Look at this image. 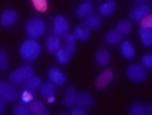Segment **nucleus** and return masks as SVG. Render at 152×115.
<instances>
[{"label":"nucleus","mask_w":152,"mask_h":115,"mask_svg":"<svg viewBox=\"0 0 152 115\" xmlns=\"http://www.w3.org/2000/svg\"><path fill=\"white\" fill-rule=\"evenodd\" d=\"M28 111L33 115H46V106L40 99H32L28 103Z\"/></svg>","instance_id":"obj_12"},{"label":"nucleus","mask_w":152,"mask_h":115,"mask_svg":"<svg viewBox=\"0 0 152 115\" xmlns=\"http://www.w3.org/2000/svg\"><path fill=\"white\" fill-rule=\"evenodd\" d=\"M45 32H46V22L41 17L35 16V17H30L26 22V33L30 38H33V40L41 38L45 35Z\"/></svg>","instance_id":"obj_2"},{"label":"nucleus","mask_w":152,"mask_h":115,"mask_svg":"<svg viewBox=\"0 0 152 115\" xmlns=\"http://www.w3.org/2000/svg\"><path fill=\"white\" fill-rule=\"evenodd\" d=\"M71 114H73V115H84V114H86V109L79 107V106H73V109H71Z\"/></svg>","instance_id":"obj_35"},{"label":"nucleus","mask_w":152,"mask_h":115,"mask_svg":"<svg viewBox=\"0 0 152 115\" xmlns=\"http://www.w3.org/2000/svg\"><path fill=\"white\" fill-rule=\"evenodd\" d=\"M64 103H65V106H68V107H73L75 106V103H76V90L73 87L66 88L65 96H64Z\"/></svg>","instance_id":"obj_22"},{"label":"nucleus","mask_w":152,"mask_h":115,"mask_svg":"<svg viewBox=\"0 0 152 115\" xmlns=\"http://www.w3.org/2000/svg\"><path fill=\"white\" fill-rule=\"evenodd\" d=\"M16 21H18V13L11 8L5 9V11L2 13V16H0V24H2V27H10Z\"/></svg>","instance_id":"obj_8"},{"label":"nucleus","mask_w":152,"mask_h":115,"mask_svg":"<svg viewBox=\"0 0 152 115\" xmlns=\"http://www.w3.org/2000/svg\"><path fill=\"white\" fill-rule=\"evenodd\" d=\"M64 38H65V49L70 52L71 55L76 52V38H75V35H70V33H65L64 35Z\"/></svg>","instance_id":"obj_21"},{"label":"nucleus","mask_w":152,"mask_h":115,"mask_svg":"<svg viewBox=\"0 0 152 115\" xmlns=\"http://www.w3.org/2000/svg\"><path fill=\"white\" fill-rule=\"evenodd\" d=\"M46 47H48V51L52 52V54H56L57 51L60 49V38L57 36V35H49L48 36V40H46Z\"/></svg>","instance_id":"obj_16"},{"label":"nucleus","mask_w":152,"mask_h":115,"mask_svg":"<svg viewBox=\"0 0 152 115\" xmlns=\"http://www.w3.org/2000/svg\"><path fill=\"white\" fill-rule=\"evenodd\" d=\"M48 76H49V82H52L54 85H64L65 80H66L65 74L62 73L59 68H49Z\"/></svg>","instance_id":"obj_9"},{"label":"nucleus","mask_w":152,"mask_h":115,"mask_svg":"<svg viewBox=\"0 0 152 115\" xmlns=\"http://www.w3.org/2000/svg\"><path fill=\"white\" fill-rule=\"evenodd\" d=\"M75 38L76 40H83V41H86V40H89V30L87 28H86L83 24H81V25H78L76 27V30H75Z\"/></svg>","instance_id":"obj_27"},{"label":"nucleus","mask_w":152,"mask_h":115,"mask_svg":"<svg viewBox=\"0 0 152 115\" xmlns=\"http://www.w3.org/2000/svg\"><path fill=\"white\" fill-rule=\"evenodd\" d=\"M104 40H106V43H109V44H117V43H121V40H122V33L117 30H109L108 33H106V36H104Z\"/></svg>","instance_id":"obj_23"},{"label":"nucleus","mask_w":152,"mask_h":115,"mask_svg":"<svg viewBox=\"0 0 152 115\" xmlns=\"http://www.w3.org/2000/svg\"><path fill=\"white\" fill-rule=\"evenodd\" d=\"M127 77L132 80V82H142L146 80L147 77V71L142 65L140 63H133V65H128L127 66Z\"/></svg>","instance_id":"obj_5"},{"label":"nucleus","mask_w":152,"mask_h":115,"mask_svg":"<svg viewBox=\"0 0 152 115\" xmlns=\"http://www.w3.org/2000/svg\"><path fill=\"white\" fill-rule=\"evenodd\" d=\"M114 9H116V2L109 0V2H104V3L100 5L98 11H100V14H102L103 17H108V16H111V14H113Z\"/></svg>","instance_id":"obj_18"},{"label":"nucleus","mask_w":152,"mask_h":115,"mask_svg":"<svg viewBox=\"0 0 152 115\" xmlns=\"http://www.w3.org/2000/svg\"><path fill=\"white\" fill-rule=\"evenodd\" d=\"M92 104H94V98L90 96L89 93H78L76 95V103H75V106H79V107H83V109H87V107H92Z\"/></svg>","instance_id":"obj_11"},{"label":"nucleus","mask_w":152,"mask_h":115,"mask_svg":"<svg viewBox=\"0 0 152 115\" xmlns=\"http://www.w3.org/2000/svg\"><path fill=\"white\" fill-rule=\"evenodd\" d=\"M21 99H22V103H24V104H26V103H30V101H32V93L26 90V92L21 95Z\"/></svg>","instance_id":"obj_34"},{"label":"nucleus","mask_w":152,"mask_h":115,"mask_svg":"<svg viewBox=\"0 0 152 115\" xmlns=\"http://www.w3.org/2000/svg\"><path fill=\"white\" fill-rule=\"evenodd\" d=\"M113 77H114V73H113V71H111V69H104L103 73L97 77V87H98V88H104V87H106V85L113 80Z\"/></svg>","instance_id":"obj_15"},{"label":"nucleus","mask_w":152,"mask_h":115,"mask_svg":"<svg viewBox=\"0 0 152 115\" xmlns=\"http://www.w3.org/2000/svg\"><path fill=\"white\" fill-rule=\"evenodd\" d=\"M56 57H57V61H59V63L65 65V63H68V61H70L71 54L65 49V47H60V49L56 52Z\"/></svg>","instance_id":"obj_25"},{"label":"nucleus","mask_w":152,"mask_h":115,"mask_svg":"<svg viewBox=\"0 0 152 115\" xmlns=\"http://www.w3.org/2000/svg\"><path fill=\"white\" fill-rule=\"evenodd\" d=\"M54 93H56V85L52 84V82H46V84H41V87H40V95L43 98H52L54 96Z\"/></svg>","instance_id":"obj_19"},{"label":"nucleus","mask_w":152,"mask_h":115,"mask_svg":"<svg viewBox=\"0 0 152 115\" xmlns=\"http://www.w3.org/2000/svg\"><path fill=\"white\" fill-rule=\"evenodd\" d=\"M19 99V92L13 82H7V80H0V101L5 103H14Z\"/></svg>","instance_id":"obj_4"},{"label":"nucleus","mask_w":152,"mask_h":115,"mask_svg":"<svg viewBox=\"0 0 152 115\" xmlns=\"http://www.w3.org/2000/svg\"><path fill=\"white\" fill-rule=\"evenodd\" d=\"M151 14V7L147 3H140V5H136L135 8L130 11V19L132 21H138L140 22L142 17H146V16H149Z\"/></svg>","instance_id":"obj_7"},{"label":"nucleus","mask_w":152,"mask_h":115,"mask_svg":"<svg viewBox=\"0 0 152 115\" xmlns=\"http://www.w3.org/2000/svg\"><path fill=\"white\" fill-rule=\"evenodd\" d=\"M135 2H147V0H135Z\"/></svg>","instance_id":"obj_37"},{"label":"nucleus","mask_w":152,"mask_h":115,"mask_svg":"<svg viewBox=\"0 0 152 115\" xmlns=\"http://www.w3.org/2000/svg\"><path fill=\"white\" fill-rule=\"evenodd\" d=\"M40 87H41V79L38 77V76H35V74L24 82V90H27V92H30V93L40 90Z\"/></svg>","instance_id":"obj_14"},{"label":"nucleus","mask_w":152,"mask_h":115,"mask_svg":"<svg viewBox=\"0 0 152 115\" xmlns=\"http://www.w3.org/2000/svg\"><path fill=\"white\" fill-rule=\"evenodd\" d=\"M140 38L144 46H151L152 44V28H140Z\"/></svg>","instance_id":"obj_24"},{"label":"nucleus","mask_w":152,"mask_h":115,"mask_svg":"<svg viewBox=\"0 0 152 115\" xmlns=\"http://www.w3.org/2000/svg\"><path fill=\"white\" fill-rule=\"evenodd\" d=\"M128 112H130V115H144V106L141 103H133Z\"/></svg>","instance_id":"obj_28"},{"label":"nucleus","mask_w":152,"mask_h":115,"mask_svg":"<svg viewBox=\"0 0 152 115\" xmlns=\"http://www.w3.org/2000/svg\"><path fill=\"white\" fill-rule=\"evenodd\" d=\"M13 114L14 115H27V114H30V111H28V106H26V104H18V106L13 107Z\"/></svg>","instance_id":"obj_30"},{"label":"nucleus","mask_w":152,"mask_h":115,"mask_svg":"<svg viewBox=\"0 0 152 115\" xmlns=\"http://www.w3.org/2000/svg\"><path fill=\"white\" fill-rule=\"evenodd\" d=\"M33 74H35L33 66H30V65L18 66V68L13 69L11 74H10V82H13V84H24L28 77H32Z\"/></svg>","instance_id":"obj_3"},{"label":"nucleus","mask_w":152,"mask_h":115,"mask_svg":"<svg viewBox=\"0 0 152 115\" xmlns=\"http://www.w3.org/2000/svg\"><path fill=\"white\" fill-rule=\"evenodd\" d=\"M141 65L144 66L146 69H151V68H152V55H151V54H144V55H142Z\"/></svg>","instance_id":"obj_32"},{"label":"nucleus","mask_w":152,"mask_h":115,"mask_svg":"<svg viewBox=\"0 0 152 115\" xmlns=\"http://www.w3.org/2000/svg\"><path fill=\"white\" fill-rule=\"evenodd\" d=\"M40 52H41V47L38 44V41L33 40V38L26 40L21 44V47H19V54H21V57L26 61H33L35 59H38Z\"/></svg>","instance_id":"obj_1"},{"label":"nucleus","mask_w":152,"mask_h":115,"mask_svg":"<svg viewBox=\"0 0 152 115\" xmlns=\"http://www.w3.org/2000/svg\"><path fill=\"white\" fill-rule=\"evenodd\" d=\"M132 28H133V25H132V21H128V19H121V21L117 22V30L122 33H130L132 32Z\"/></svg>","instance_id":"obj_26"},{"label":"nucleus","mask_w":152,"mask_h":115,"mask_svg":"<svg viewBox=\"0 0 152 115\" xmlns=\"http://www.w3.org/2000/svg\"><path fill=\"white\" fill-rule=\"evenodd\" d=\"M5 112V101H0V115Z\"/></svg>","instance_id":"obj_36"},{"label":"nucleus","mask_w":152,"mask_h":115,"mask_svg":"<svg viewBox=\"0 0 152 115\" xmlns=\"http://www.w3.org/2000/svg\"><path fill=\"white\" fill-rule=\"evenodd\" d=\"M83 25L87 28V30H97V28H100V25H102V17L98 16V14H89L87 17H84V24Z\"/></svg>","instance_id":"obj_10"},{"label":"nucleus","mask_w":152,"mask_h":115,"mask_svg":"<svg viewBox=\"0 0 152 115\" xmlns=\"http://www.w3.org/2000/svg\"><path fill=\"white\" fill-rule=\"evenodd\" d=\"M92 13H94V5H92V2H89V0H84V2L76 8V16L78 17H87L89 14H92Z\"/></svg>","instance_id":"obj_13"},{"label":"nucleus","mask_w":152,"mask_h":115,"mask_svg":"<svg viewBox=\"0 0 152 115\" xmlns=\"http://www.w3.org/2000/svg\"><path fill=\"white\" fill-rule=\"evenodd\" d=\"M95 60H97V63L100 66H106L109 63V60H111V54H109L108 49H104V47H102L97 54H95Z\"/></svg>","instance_id":"obj_17"},{"label":"nucleus","mask_w":152,"mask_h":115,"mask_svg":"<svg viewBox=\"0 0 152 115\" xmlns=\"http://www.w3.org/2000/svg\"><path fill=\"white\" fill-rule=\"evenodd\" d=\"M140 22H141V27L142 28H151L152 27V17H151V14H149V16H146V17H142Z\"/></svg>","instance_id":"obj_33"},{"label":"nucleus","mask_w":152,"mask_h":115,"mask_svg":"<svg viewBox=\"0 0 152 115\" xmlns=\"http://www.w3.org/2000/svg\"><path fill=\"white\" fill-rule=\"evenodd\" d=\"M121 52L125 59H133V57H135V47H133V44L127 40L121 43Z\"/></svg>","instance_id":"obj_20"},{"label":"nucleus","mask_w":152,"mask_h":115,"mask_svg":"<svg viewBox=\"0 0 152 115\" xmlns=\"http://www.w3.org/2000/svg\"><path fill=\"white\" fill-rule=\"evenodd\" d=\"M33 7H35V9H38V11H46L48 9V2L46 0H32Z\"/></svg>","instance_id":"obj_31"},{"label":"nucleus","mask_w":152,"mask_h":115,"mask_svg":"<svg viewBox=\"0 0 152 115\" xmlns=\"http://www.w3.org/2000/svg\"><path fill=\"white\" fill-rule=\"evenodd\" d=\"M8 68V54L5 49H0V71H5Z\"/></svg>","instance_id":"obj_29"},{"label":"nucleus","mask_w":152,"mask_h":115,"mask_svg":"<svg viewBox=\"0 0 152 115\" xmlns=\"http://www.w3.org/2000/svg\"><path fill=\"white\" fill-rule=\"evenodd\" d=\"M52 32L57 36H64L65 33H68V21L64 16H56L52 21Z\"/></svg>","instance_id":"obj_6"}]
</instances>
